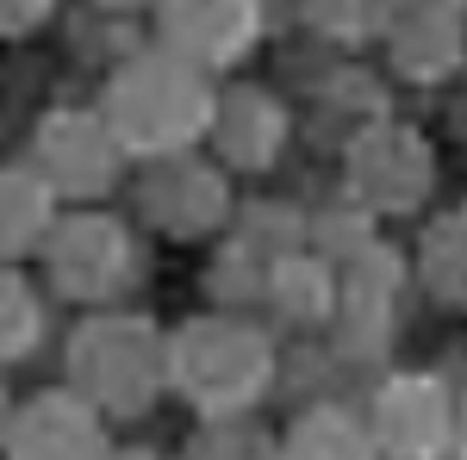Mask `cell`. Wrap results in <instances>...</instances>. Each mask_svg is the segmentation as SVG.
Here are the masks:
<instances>
[{"label":"cell","instance_id":"1","mask_svg":"<svg viewBox=\"0 0 467 460\" xmlns=\"http://www.w3.org/2000/svg\"><path fill=\"white\" fill-rule=\"evenodd\" d=\"M200 118H206L200 81L187 69H175V63H162V56L131 63V69L112 81V125H119V138L138 143V149H169Z\"/></svg>","mask_w":467,"mask_h":460},{"label":"cell","instance_id":"2","mask_svg":"<svg viewBox=\"0 0 467 460\" xmlns=\"http://www.w3.org/2000/svg\"><path fill=\"white\" fill-rule=\"evenodd\" d=\"M262 367H268L262 342L244 336V330H231V323H193L175 342V380L193 398H206V404L244 398L262 380Z\"/></svg>","mask_w":467,"mask_h":460},{"label":"cell","instance_id":"3","mask_svg":"<svg viewBox=\"0 0 467 460\" xmlns=\"http://www.w3.org/2000/svg\"><path fill=\"white\" fill-rule=\"evenodd\" d=\"M75 380L107 404H144V392L156 386V342L138 323H100L75 349Z\"/></svg>","mask_w":467,"mask_h":460},{"label":"cell","instance_id":"4","mask_svg":"<svg viewBox=\"0 0 467 460\" xmlns=\"http://www.w3.org/2000/svg\"><path fill=\"white\" fill-rule=\"evenodd\" d=\"M255 32V0H169V37L200 56H237Z\"/></svg>","mask_w":467,"mask_h":460},{"label":"cell","instance_id":"5","mask_svg":"<svg viewBox=\"0 0 467 460\" xmlns=\"http://www.w3.org/2000/svg\"><path fill=\"white\" fill-rule=\"evenodd\" d=\"M424 149L411 138H399V131H387V138H368L356 149V187L374 199V206H411L418 199V187H424Z\"/></svg>","mask_w":467,"mask_h":460},{"label":"cell","instance_id":"6","mask_svg":"<svg viewBox=\"0 0 467 460\" xmlns=\"http://www.w3.org/2000/svg\"><path fill=\"white\" fill-rule=\"evenodd\" d=\"M13 455L19 460H88L94 455V424L69 398H44L13 424Z\"/></svg>","mask_w":467,"mask_h":460},{"label":"cell","instance_id":"7","mask_svg":"<svg viewBox=\"0 0 467 460\" xmlns=\"http://www.w3.org/2000/svg\"><path fill=\"white\" fill-rule=\"evenodd\" d=\"M57 274H63V286H75V292H107V286L125 274V243H119V230L100 224V218L69 224L63 243H57Z\"/></svg>","mask_w":467,"mask_h":460},{"label":"cell","instance_id":"8","mask_svg":"<svg viewBox=\"0 0 467 460\" xmlns=\"http://www.w3.org/2000/svg\"><path fill=\"white\" fill-rule=\"evenodd\" d=\"M442 392L436 386H418V380H405V386L387 392V404H380V435H387V448L399 455H436V442H442Z\"/></svg>","mask_w":467,"mask_h":460},{"label":"cell","instance_id":"9","mask_svg":"<svg viewBox=\"0 0 467 460\" xmlns=\"http://www.w3.org/2000/svg\"><path fill=\"white\" fill-rule=\"evenodd\" d=\"M44 162L69 180V187H100L107 169H112V149L88 118H57V125L44 131Z\"/></svg>","mask_w":467,"mask_h":460},{"label":"cell","instance_id":"10","mask_svg":"<svg viewBox=\"0 0 467 460\" xmlns=\"http://www.w3.org/2000/svg\"><path fill=\"white\" fill-rule=\"evenodd\" d=\"M449 56H455V26H449L442 6H424V13H411V19L399 26V63L411 75L449 69Z\"/></svg>","mask_w":467,"mask_h":460},{"label":"cell","instance_id":"11","mask_svg":"<svg viewBox=\"0 0 467 460\" xmlns=\"http://www.w3.org/2000/svg\"><path fill=\"white\" fill-rule=\"evenodd\" d=\"M224 138H231L237 162H262L275 149V138H281V118H275V107H262L255 94H237L224 107Z\"/></svg>","mask_w":467,"mask_h":460},{"label":"cell","instance_id":"12","mask_svg":"<svg viewBox=\"0 0 467 460\" xmlns=\"http://www.w3.org/2000/svg\"><path fill=\"white\" fill-rule=\"evenodd\" d=\"M287 460H368V442L343 417H312L287 442Z\"/></svg>","mask_w":467,"mask_h":460},{"label":"cell","instance_id":"13","mask_svg":"<svg viewBox=\"0 0 467 460\" xmlns=\"http://www.w3.org/2000/svg\"><path fill=\"white\" fill-rule=\"evenodd\" d=\"M431 281L449 292V299H467V212L449 218L431 237Z\"/></svg>","mask_w":467,"mask_h":460},{"label":"cell","instance_id":"14","mask_svg":"<svg viewBox=\"0 0 467 460\" xmlns=\"http://www.w3.org/2000/svg\"><path fill=\"white\" fill-rule=\"evenodd\" d=\"M37 224H44V193H37L26 175H13L6 180V243H19Z\"/></svg>","mask_w":467,"mask_h":460},{"label":"cell","instance_id":"15","mask_svg":"<svg viewBox=\"0 0 467 460\" xmlns=\"http://www.w3.org/2000/svg\"><path fill=\"white\" fill-rule=\"evenodd\" d=\"M6 299H13V312H6V342L19 349V336H32V305H26V292H19V286H13Z\"/></svg>","mask_w":467,"mask_h":460}]
</instances>
